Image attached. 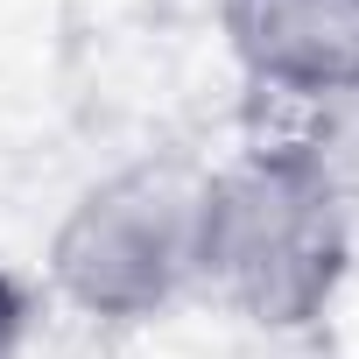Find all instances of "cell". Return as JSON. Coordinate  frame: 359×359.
Returning <instances> with one entry per match:
<instances>
[{"label":"cell","mask_w":359,"mask_h":359,"mask_svg":"<svg viewBox=\"0 0 359 359\" xmlns=\"http://www.w3.org/2000/svg\"><path fill=\"white\" fill-rule=\"evenodd\" d=\"M198 191L205 169L184 155H134L85 184L43 254L50 296L106 331L155 324L184 289H198Z\"/></svg>","instance_id":"7a4b0ae2"},{"label":"cell","mask_w":359,"mask_h":359,"mask_svg":"<svg viewBox=\"0 0 359 359\" xmlns=\"http://www.w3.org/2000/svg\"><path fill=\"white\" fill-rule=\"evenodd\" d=\"M29 317H36L29 282L0 261V359H22V345H29Z\"/></svg>","instance_id":"5b68a950"},{"label":"cell","mask_w":359,"mask_h":359,"mask_svg":"<svg viewBox=\"0 0 359 359\" xmlns=\"http://www.w3.org/2000/svg\"><path fill=\"white\" fill-rule=\"evenodd\" d=\"M226 43L254 92L324 113L359 85V0H226Z\"/></svg>","instance_id":"3957f363"},{"label":"cell","mask_w":359,"mask_h":359,"mask_svg":"<svg viewBox=\"0 0 359 359\" xmlns=\"http://www.w3.org/2000/svg\"><path fill=\"white\" fill-rule=\"evenodd\" d=\"M352 275V205L303 134L254 141L205 169L198 289L254 331H310Z\"/></svg>","instance_id":"6da1fadb"},{"label":"cell","mask_w":359,"mask_h":359,"mask_svg":"<svg viewBox=\"0 0 359 359\" xmlns=\"http://www.w3.org/2000/svg\"><path fill=\"white\" fill-rule=\"evenodd\" d=\"M310 148H317V162L331 169V184H338V198L352 205V219H359V85L345 92V99H331L317 120H310V134H303Z\"/></svg>","instance_id":"277c9868"}]
</instances>
